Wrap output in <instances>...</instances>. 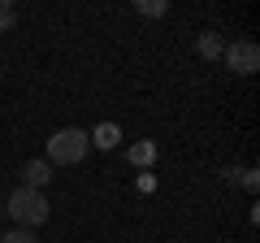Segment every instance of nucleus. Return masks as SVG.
Wrapping results in <instances>:
<instances>
[{
    "label": "nucleus",
    "mask_w": 260,
    "mask_h": 243,
    "mask_svg": "<svg viewBox=\"0 0 260 243\" xmlns=\"http://www.w3.org/2000/svg\"><path fill=\"white\" fill-rule=\"evenodd\" d=\"M5 213L18 222V230H35V226L48 222V213H52V204L44 200V191H30V187H18L9 200H5Z\"/></svg>",
    "instance_id": "f257e3e1"
},
{
    "label": "nucleus",
    "mask_w": 260,
    "mask_h": 243,
    "mask_svg": "<svg viewBox=\"0 0 260 243\" xmlns=\"http://www.w3.org/2000/svg\"><path fill=\"white\" fill-rule=\"evenodd\" d=\"M87 148H91V139H87L83 126H61V131L48 139V165H78V161L87 157Z\"/></svg>",
    "instance_id": "f03ea898"
},
{
    "label": "nucleus",
    "mask_w": 260,
    "mask_h": 243,
    "mask_svg": "<svg viewBox=\"0 0 260 243\" xmlns=\"http://www.w3.org/2000/svg\"><path fill=\"white\" fill-rule=\"evenodd\" d=\"M221 56H225V66H230L234 74H243V78L260 70V48L251 44V39H239V44H225V52H221Z\"/></svg>",
    "instance_id": "7ed1b4c3"
},
{
    "label": "nucleus",
    "mask_w": 260,
    "mask_h": 243,
    "mask_svg": "<svg viewBox=\"0 0 260 243\" xmlns=\"http://www.w3.org/2000/svg\"><path fill=\"white\" fill-rule=\"evenodd\" d=\"M48 183H52V165H48V161H26V165H22V187L44 191Z\"/></svg>",
    "instance_id": "20e7f679"
},
{
    "label": "nucleus",
    "mask_w": 260,
    "mask_h": 243,
    "mask_svg": "<svg viewBox=\"0 0 260 243\" xmlns=\"http://www.w3.org/2000/svg\"><path fill=\"white\" fill-rule=\"evenodd\" d=\"M195 48H200V56H208V61H217V56L225 52V39L217 35V31H204V35L195 39Z\"/></svg>",
    "instance_id": "39448f33"
},
{
    "label": "nucleus",
    "mask_w": 260,
    "mask_h": 243,
    "mask_svg": "<svg viewBox=\"0 0 260 243\" xmlns=\"http://www.w3.org/2000/svg\"><path fill=\"white\" fill-rule=\"evenodd\" d=\"M87 139H91L95 148H104V152H109V148H117L121 131H117V126H113V122H100V126H95V135H87Z\"/></svg>",
    "instance_id": "423d86ee"
},
{
    "label": "nucleus",
    "mask_w": 260,
    "mask_h": 243,
    "mask_svg": "<svg viewBox=\"0 0 260 243\" xmlns=\"http://www.w3.org/2000/svg\"><path fill=\"white\" fill-rule=\"evenodd\" d=\"M152 161H156V143H135V148H130V165H139V169H148Z\"/></svg>",
    "instance_id": "0eeeda50"
},
{
    "label": "nucleus",
    "mask_w": 260,
    "mask_h": 243,
    "mask_svg": "<svg viewBox=\"0 0 260 243\" xmlns=\"http://www.w3.org/2000/svg\"><path fill=\"white\" fill-rule=\"evenodd\" d=\"M135 9H139L143 18H165V9H169V5H165V0H139Z\"/></svg>",
    "instance_id": "6e6552de"
},
{
    "label": "nucleus",
    "mask_w": 260,
    "mask_h": 243,
    "mask_svg": "<svg viewBox=\"0 0 260 243\" xmlns=\"http://www.w3.org/2000/svg\"><path fill=\"white\" fill-rule=\"evenodd\" d=\"M0 243H39L35 230H9V234H0Z\"/></svg>",
    "instance_id": "1a4fd4ad"
},
{
    "label": "nucleus",
    "mask_w": 260,
    "mask_h": 243,
    "mask_svg": "<svg viewBox=\"0 0 260 243\" xmlns=\"http://www.w3.org/2000/svg\"><path fill=\"white\" fill-rule=\"evenodd\" d=\"M13 22H18V9L5 0V5H0V31H13Z\"/></svg>",
    "instance_id": "9d476101"
}]
</instances>
